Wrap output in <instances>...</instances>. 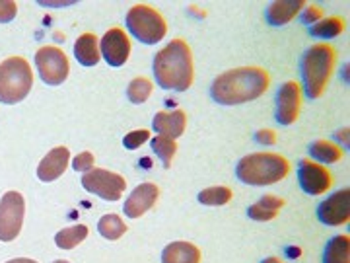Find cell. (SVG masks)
I'll return each instance as SVG.
<instances>
[{"instance_id":"cell-1","label":"cell","mask_w":350,"mask_h":263,"mask_svg":"<svg viewBox=\"0 0 350 263\" xmlns=\"http://www.w3.org/2000/svg\"><path fill=\"white\" fill-rule=\"evenodd\" d=\"M269 82L267 71L259 66H241L218 76L211 86V96L220 105H239L261 98Z\"/></svg>"},{"instance_id":"cell-2","label":"cell","mask_w":350,"mask_h":263,"mask_svg":"<svg viewBox=\"0 0 350 263\" xmlns=\"http://www.w3.org/2000/svg\"><path fill=\"white\" fill-rule=\"evenodd\" d=\"M154 76L158 86L185 92L193 84V55L183 39H174L154 57Z\"/></svg>"},{"instance_id":"cell-3","label":"cell","mask_w":350,"mask_h":263,"mask_svg":"<svg viewBox=\"0 0 350 263\" xmlns=\"http://www.w3.org/2000/svg\"><path fill=\"white\" fill-rule=\"evenodd\" d=\"M290 172V164L284 156L275 152H257L243 156L238 162L236 175L239 181L262 188V186H273L276 181L284 179Z\"/></svg>"},{"instance_id":"cell-4","label":"cell","mask_w":350,"mask_h":263,"mask_svg":"<svg viewBox=\"0 0 350 263\" xmlns=\"http://www.w3.org/2000/svg\"><path fill=\"white\" fill-rule=\"evenodd\" d=\"M335 64V51L331 45H313L304 53L300 63L301 82L306 88V96L317 100L325 92L329 76Z\"/></svg>"},{"instance_id":"cell-5","label":"cell","mask_w":350,"mask_h":263,"mask_svg":"<svg viewBox=\"0 0 350 263\" xmlns=\"http://www.w3.org/2000/svg\"><path fill=\"white\" fill-rule=\"evenodd\" d=\"M33 86L31 66L24 57H10L0 63V103L14 105L27 98Z\"/></svg>"},{"instance_id":"cell-6","label":"cell","mask_w":350,"mask_h":263,"mask_svg":"<svg viewBox=\"0 0 350 263\" xmlns=\"http://www.w3.org/2000/svg\"><path fill=\"white\" fill-rule=\"evenodd\" d=\"M126 29L144 45H156L167 34V25L162 14L150 8L148 4H137L129 10Z\"/></svg>"},{"instance_id":"cell-7","label":"cell","mask_w":350,"mask_h":263,"mask_svg":"<svg viewBox=\"0 0 350 263\" xmlns=\"http://www.w3.org/2000/svg\"><path fill=\"white\" fill-rule=\"evenodd\" d=\"M82 186L86 191L98 195L103 201L115 203L123 197L126 189V181L123 175L103 170V168H92L90 172L82 175Z\"/></svg>"},{"instance_id":"cell-8","label":"cell","mask_w":350,"mask_h":263,"mask_svg":"<svg viewBox=\"0 0 350 263\" xmlns=\"http://www.w3.org/2000/svg\"><path fill=\"white\" fill-rule=\"evenodd\" d=\"M25 214V201L22 193L8 191L0 199V240L12 242L22 232Z\"/></svg>"},{"instance_id":"cell-9","label":"cell","mask_w":350,"mask_h":263,"mask_svg":"<svg viewBox=\"0 0 350 263\" xmlns=\"http://www.w3.org/2000/svg\"><path fill=\"white\" fill-rule=\"evenodd\" d=\"M36 66H38L41 80L49 86L63 84L70 73V64H68L66 55L59 47H53V45L41 47L36 53Z\"/></svg>"},{"instance_id":"cell-10","label":"cell","mask_w":350,"mask_h":263,"mask_svg":"<svg viewBox=\"0 0 350 263\" xmlns=\"http://www.w3.org/2000/svg\"><path fill=\"white\" fill-rule=\"evenodd\" d=\"M300 84L294 80L284 82L276 94V121L280 125H292L300 115Z\"/></svg>"},{"instance_id":"cell-11","label":"cell","mask_w":350,"mask_h":263,"mask_svg":"<svg viewBox=\"0 0 350 263\" xmlns=\"http://www.w3.org/2000/svg\"><path fill=\"white\" fill-rule=\"evenodd\" d=\"M100 53L109 66H123L131 55V41L126 38L125 29L111 27L100 43Z\"/></svg>"},{"instance_id":"cell-12","label":"cell","mask_w":350,"mask_h":263,"mask_svg":"<svg viewBox=\"0 0 350 263\" xmlns=\"http://www.w3.org/2000/svg\"><path fill=\"white\" fill-rule=\"evenodd\" d=\"M350 214V191L347 188L338 189L333 195H329L319 207L317 216L327 226L345 225Z\"/></svg>"},{"instance_id":"cell-13","label":"cell","mask_w":350,"mask_h":263,"mask_svg":"<svg viewBox=\"0 0 350 263\" xmlns=\"http://www.w3.org/2000/svg\"><path fill=\"white\" fill-rule=\"evenodd\" d=\"M298 179H300L301 189L308 195H321L333 184V177L325 168L312 160H301L298 166Z\"/></svg>"},{"instance_id":"cell-14","label":"cell","mask_w":350,"mask_h":263,"mask_svg":"<svg viewBox=\"0 0 350 263\" xmlns=\"http://www.w3.org/2000/svg\"><path fill=\"white\" fill-rule=\"evenodd\" d=\"M160 197V189L156 184H142V186H138L131 195H129V199L125 201V207H123V211H125V216L129 218H140L144 213H148L152 207L156 205V201Z\"/></svg>"},{"instance_id":"cell-15","label":"cell","mask_w":350,"mask_h":263,"mask_svg":"<svg viewBox=\"0 0 350 263\" xmlns=\"http://www.w3.org/2000/svg\"><path fill=\"white\" fill-rule=\"evenodd\" d=\"M185 125H187V115L181 110L175 112H158L152 119V127L154 131L165 138H179L185 133Z\"/></svg>"},{"instance_id":"cell-16","label":"cell","mask_w":350,"mask_h":263,"mask_svg":"<svg viewBox=\"0 0 350 263\" xmlns=\"http://www.w3.org/2000/svg\"><path fill=\"white\" fill-rule=\"evenodd\" d=\"M70 160V152L66 147H57L39 162L38 177L41 181H55L64 174Z\"/></svg>"},{"instance_id":"cell-17","label":"cell","mask_w":350,"mask_h":263,"mask_svg":"<svg viewBox=\"0 0 350 263\" xmlns=\"http://www.w3.org/2000/svg\"><path fill=\"white\" fill-rule=\"evenodd\" d=\"M306 4L301 0H276L271 2L267 8V22L271 25H284L290 20L296 18V14H300V10Z\"/></svg>"},{"instance_id":"cell-18","label":"cell","mask_w":350,"mask_h":263,"mask_svg":"<svg viewBox=\"0 0 350 263\" xmlns=\"http://www.w3.org/2000/svg\"><path fill=\"white\" fill-rule=\"evenodd\" d=\"M162 263H200V250L191 242H172L163 248Z\"/></svg>"},{"instance_id":"cell-19","label":"cell","mask_w":350,"mask_h":263,"mask_svg":"<svg viewBox=\"0 0 350 263\" xmlns=\"http://www.w3.org/2000/svg\"><path fill=\"white\" fill-rule=\"evenodd\" d=\"M100 43L94 34H82L75 43V57L82 66H96L100 63Z\"/></svg>"},{"instance_id":"cell-20","label":"cell","mask_w":350,"mask_h":263,"mask_svg":"<svg viewBox=\"0 0 350 263\" xmlns=\"http://www.w3.org/2000/svg\"><path fill=\"white\" fill-rule=\"evenodd\" d=\"M282 207H284V199H280L276 195H265L259 199V203L251 205L247 214L253 221H273Z\"/></svg>"},{"instance_id":"cell-21","label":"cell","mask_w":350,"mask_h":263,"mask_svg":"<svg viewBox=\"0 0 350 263\" xmlns=\"http://www.w3.org/2000/svg\"><path fill=\"white\" fill-rule=\"evenodd\" d=\"M323 263H350V238L345 234L327 242Z\"/></svg>"},{"instance_id":"cell-22","label":"cell","mask_w":350,"mask_h":263,"mask_svg":"<svg viewBox=\"0 0 350 263\" xmlns=\"http://www.w3.org/2000/svg\"><path fill=\"white\" fill-rule=\"evenodd\" d=\"M86 236H88L86 225L68 226V228H63L61 232H57V236H55V244H57V248H61V250H72V248H76L80 242H84Z\"/></svg>"},{"instance_id":"cell-23","label":"cell","mask_w":350,"mask_h":263,"mask_svg":"<svg viewBox=\"0 0 350 263\" xmlns=\"http://www.w3.org/2000/svg\"><path fill=\"white\" fill-rule=\"evenodd\" d=\"M310 154H312V158L323 164H335L345 156L342 151L338 149L337 145H333L331 140H317V142H313L312 147H310Z\"/></svg>"},{"instance_id":"cell-24","label":"cell","mask_w":350,"mask_h":263,"mask_svg":"<svg viewBox=\"0 0 350 263\" xmlns=\"http://www.w3.org/2000/svg\"><path fill=\"white\" fill-rule=\"evenodd\" d=\"M98 230L105 240H119L126 232V225L117 214H103L98 223Z\"/></svg>"},{"instance_id":"cell-25","label":"cell","mask_w":350,"mask_h":263,"mask_svg":"<svg viewBox=\"0 0 350 263\" xmlns=\"http://www.w3.org/2000/svg\"><path fill=\"white\" fill-rule=\"evenodd\" d=\"M345 32V22L340 20V18H325V20H321L319 24L312 25V29H310V36L312 38L317 39H333L340 36Z\"/></svg>"},{"instance_id":"cell-26","label":"cell","mask_w":350,"mask_h":263,"mask_svg":"<svg viewBox=\"0 0 350 263\" xmlns=\"http://www.w3.org/2000/svg\"><path fill=\"white\" fill-rule=\"evenodd\" d=\"M150 147L152 151L156 152V156L162 160L163 168H170L172 166V160H174L175 152H177V142L172 140V138H165V137H154L150 138Z\"/></svg>"},{"instance_id":"cell-27","label":"cell","mask_w":350,"mask_h":263,"mask_svg":"<svg viewBox=\"0 0 350 263\" xmlns=\"http://www.w3.org/2000/svg\"><path fill=\"white\" fill-rule=\"evenodd\" d=\"M230 199H232V189L224 188V186L208 188L199 193L200 205H208V207H220V205H226Z\"/></svg>"},{"instance_id":"cell-28","label":"cell","mask_w":350,"mask_h":263,"mask_svg":"<svg viewBox=\"0 0 350 263\" xmlns=\"http://www.w3.org/2000/svg\"><path fill=\"white\" fill-rule=\"evenodd\" d=\"M152 88L154 86H152V82L148 78L138 76L126 88V98L133 101V103H144V101L150 98Z\"/></svg>"},{"instance_id":"cell-29","label":"cell","mask_w":350,"mask_h":263,"mask_svg":"<svg viewBox=\"0 0 350 263\" xmlns=\"http://www.w3.org/2000/svg\"><path fill=\"white\" fill-rule=\"evenodd\" d=\"M146 140H150V131L138 129V131H133V133L125 135L123 145H125V149H129V151H137V149H140Z\"/></svg>"},{"instance_id":"cell-30","label":"cell","mask_w":350,"mask_h":263,"mask_svg":"<svg viewBox=\"0 0 350 263\" xmlns=\"http://www.w3.org/2000/svg\"><path fill=\"white\" fill-rule=\"evenodd\" d=\"M18 6L12 0H0V24H8L16 18Z\"/></svg>"},{"instance_id":"cell-31","label":"cell","mask_w":350,"mask_h":263,"mask_svg":"<svg viewBox=\"0 0 350 263\" xmlns=\"http://www.w3.org/2000/svg\"><path fill=\"white\" fill-rule=\"evenodd\" d=\"M72 168H75L76 172H90L94 168V154L88 151L78 154L75 158V162H72Z\"/></svg>"},{"instance_id":"cell-32","label":"cell","mask_w":350,"mask_h":263,"mask_svg":"<svg viewBox=\"0 0 350 263\" xmlns=\"http://www.w3.org/2000/svg\"><path fill=\"white\" fill-rule=\"evenodd\" d=\"M321 16L323 12L317 8V6H308L306 8V12L301 16V20H304V24H310V22H317V20H321Z\"/></svg>"},{"instance_id":"cell-33","label":"cell","mask_w":350,"mask_h":263,"mask_svg":"<svg viewBox=\"0 0 350 263\" xmlns=\"http://www.w3.org/2000/svg\"><path fill=\"white\" fill-rule=\"evenodd\" d=\"M257 142H261V145H275L276 142V135L275 131H269V129H265V131H259L257 135Z\"/></svg>"},{"instance_id":"cell-34","label":"cell","mask_w":350,"mask_h":263,"mask_svg":"<svg viewBox=\"0 0 350 263\" xmlns=\"http://www.w3.org/2000/svg\"><path fill=\"white\" fill-rule=\"evenodd\" d=\"M6 263H38V262L27 260V258H16V260H10V262H6Z\"/></svg>"},{"instance_id":"cell-35","label":"cell","mask_w":350,"mask_h":263,"mask_svg":"<svg viewBox=\"0 0 350 263\" xmlns=\"http://www.w3.org/2000/svg\"><path fill=\"white\" fill-rule=\"evenodd\" d=\"M261 263H282L280 260H276V258H267V260H262Z\"/></svg>"},{"instance_id":"cell-36","label":"cell","mask_w":350,"mask_h":263,"mask_svg":"<svg viewBox=\"0 0 350 263\" xmlns=\"http://www.w3.org/2000/svg\"><path fill=\"white\" fill-rule=\"evenodd\" d=\"M53 263H70V262H66V260H57V262H53Z\"/></svg>"}]
</instances>
